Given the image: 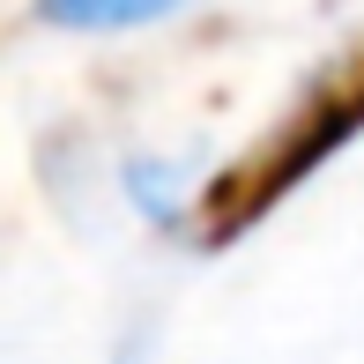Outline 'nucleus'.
<instances>
[{
    "mask_svg": "<svg viewBox=\"0 0 364 364\" xmlns=\"http://www.w3.org/2000/svg\"><path fill=\"white\" fill-rule=\"evenodd\" d=\"M350 127H364V82H357L350 97H327V105L312 112V119L297 127V134H290L283 149H268V156H253L245 171H230L223 186L208 193V230H216V238L245 230V223L260 216V208L275 201V193L290 186V178H305V171H312V156H327V149L350 134Z\"/></svg>",
    "mask_w": 364,
    "mask_h": 364,
    "instance_id": "f257e3e1",
    "label": "nucleus"
},
{
    "mask_svg": "<svg viewBox=\"0 0 364 364\" xmlns=\"http://www.w3.org/2000/svg\"><path fill=\"white\" fill-rule=\"evenodd\" d=\"M171 0H45V15H60V23H90V30H105V23H141V15H164Z\"/></svg>",
    "mask_w": 364,
    "mask_h": 364,
    "instance_id": "f03ea898",
    "label": "nucleus"
}]
</instances>
